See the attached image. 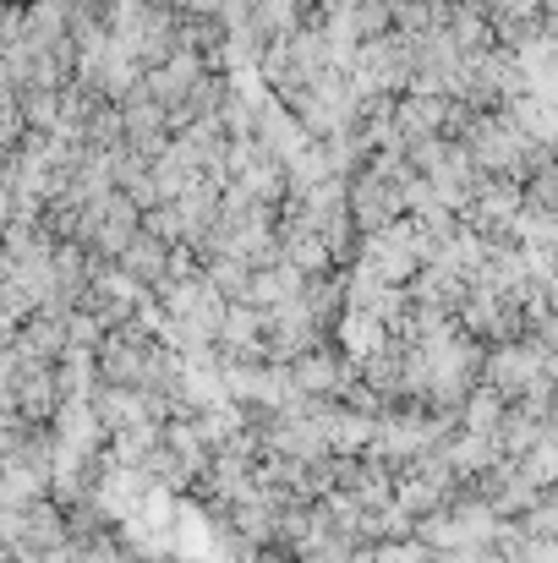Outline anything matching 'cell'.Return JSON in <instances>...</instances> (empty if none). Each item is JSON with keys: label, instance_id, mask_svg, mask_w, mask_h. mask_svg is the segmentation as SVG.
Here are the masks:
<instances>
[{"label": "cell", "instance_id": "1", "mask_svg": "<svg viewBox=\"0 0 558 563\" xmlns=\"http://www.w3.org/2000/svg\"><path fill=\"white\" fill-rule=\"evenodd\" d=\"M499 421H504V394L488 383L482 394L466 399V427H471V432H499Z\"/></svg>", "mask_w": 558, "mask_h": 563}]
</instances>
